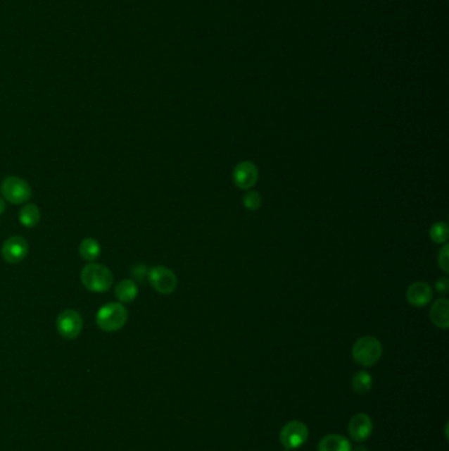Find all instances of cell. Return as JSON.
Returning <instances> with one entry per match:
<instances>
[{"instance_id":"52a82bcc","label":"cell","mask_w":449,"mask_h":451,"mask_svg":"<svg viewBox=\"0 0 449 451\" xmlns=\"http://www.w3.org/2000/svg\"><path fill=\"white\" fill-rule=\"evenodd\" d=\"M57 330L60 333L62 338L75 339L81 334L82 328H83V319L81 314L72 309L63 310L60 313V316L57 317L56 322Z\"/></svg>"},{"instance_id":"7c38bea8","label":"cell","mask_w":449,"mask_h":451,"mask_svg":"<svg viewBox=\"0 0 449 451\" xmlns=\"http://www.w3.org/2000/svg\"><path fill=\"white\" fill-rule=\"evenodd\" d=\"M449 302L445 297L439 298L434 302L429 310V318L436 328L447 330L449 326L448 318Z\"/></svg>"},{"instance_id":"6da1fadb","label":"cell","mask_w":449,"mask_h":451,"mask_svg":"<svg viewBox=\"0 0 449 451\" xmlns=\"http://www.w3.org/2000/svg\"><path fill=\"white\" fill-rule=\"evenodd\" d=\"M82 284L94 293H104L113 287V272L102 264L91 263L82 269Z\"/></svg>"},{"instance_id":"603a6c76","label":"cell","mask_w":449,"mask_h":451,"mask_svg":"<svg viewBox=\"0 0 449 451\" xmlns=\"http://www.w3.org/2000/svg\"><path fill=\"white\" fill-rule=\"evenodd\" d=\"M4 211H6V202H4V199L0 197V216H1Z\"/></svg>"},{"instance_id":"3957f363","label":"cell","mask_w":449,"mask_h":451,"mask_svg":"<svg viewBox=\"0 0 449 451\" xmlns=\"http://www.w3.org/2000/svg\"><path fill=\"white\" fill-rule=\"evenodd\" d=\"M127 319L128 311L124 308V305L119 302L107 304L96 313V325L107 333L120 330L127 323Z\"/></svg>"},{"instance_id":"8992f818","label":"cell","mask_w":449,"mask_h":451,"mask_svg":"<svg viewBox=\"0 0 449 451\" xmlns=\"http://www.w3.org/2000/svg\"><path fill=\"white\" fill-rule=\"evenodd\" d=\"M148 281L156 292L161 295H172L178 285V280L172 269L157 266L148 271Z\"/></svg>"},{"instance_id":"5bb4252c","label":"cell","mask_w":449,"mask_h":451,"mask_svg":"<svg viewBox=\"0 0 449 451\" xmlns=\"http://www.w3.org/2000/svg\"><path fill=\"white\" fill-rule=\"evenodd\" d=\"M139 295V289L136 283L132 280H122L115 288V297L118 298L122 304H131Z\"/></svg>"},{"instance_id":"d4e9b609","label":"cell","mask_w":449,"mask_h":451,"mask_svg":"<svg viewBox=\"0 0 449 451\" xmlns=\"http://www.w3.org/2000/svg\"><path fill=\"white\" fill-rule=\"evenodd\" d=\"M286 451H290V450H286Z\"/></svg>"},{"instance_id":"d6986e66","label":"cell","mask_w":449,"mask_h":451,"mask_svg":"<svg viewBox=\"0 0 449 451\" xmlns=\"http://www.w3.org/2000/svg\"><path fill=\"white\" fill-rule=\"evenodd\" d=\"M243 205L249 211H257L263 206V197L255 190H246V193L243 197Z\"/></svg>"},{"instance_id":"7402d4cb","label":"cell","mask_w":449,"mask_h":451,"mask_svg":"<svg viewBox=\"0 0 449 451\" xmlns=\"http://www.w3.org/2000/svg\"><path fill=\"white\" fill-rule=\"evenodd\" d=\"M148 275V269L144 266V264H139L136 267L132 268V276L140 281H143L144 277Z\"/></svg>"},{"instance_id":"9c48e42d","label":"cell","mask_w":449,"mask_h":451,"mask_svg":"<svg viewBox=\"0 0 449 451\" xmlns=\"http://www.w3.org/2000/svg\"><path fill=\"white\" fill-rule=\"evenodd\" d=\"M258 168L252 161L239 163L232 173L234 184L241 190H251L258 183Z\"/></svg>"},{"instance_id":"ac0fdd59","label":"cell","mask_w":449,"mask_h":451,"mask_svg":"<svg viewBox=\"0 0 449 451\" xmlns=\"http://www.w3.org/2000/svg\"><path fill=\"white\" fill-rule=\"evenodd\" d=\"M429 237L435 245H444L448 240V225L445 222H435L429 228Z\"/></svg>"},{"instance_id":"cb8c5ba5","label":"cell","mask_w":449,"mask_h":451,"mask_svg":"<svg viewBox=\"0 0 449 451\" xmlns=\"http://www.w3.org/2000/svg\"><path fill=\"white\" fill-rule=\"evenodd\" d=\"M355 451H367V447H362V446H358L355 449Z\"/></svg>"},{"instance_id":"8fae6325","label":"cell","mask_w":449,"mask_h":451,"mask_svg":"<svg viewBox=\"0 0 449 451\" xmlns=\"http://www.w3.org/2000/svg\"><path fill=\"white\" fill-rule=\"evenodd\" d=\"M348 431L353 441L364 442L373 431V421L365 413H358L349 421Z\"/></svg>"},{"instance_id":"7a4b0ae2","label":"cell","mask_w":449,"mask_h":451,"mask_svg":"<svg viewBox=\"0 0 449 451\" xmlns=\"http://www.w3.org/2000/svg\"><path fill=\"white\" fill-rule=\"evenodd\" d=\"M382 357V343L374 337L358 339L352 347V358L362 367H372Z\"/></svg>"},{"instance_id":"2e32d148","label":"cell","mask_w":449,"mask_h":451,"mask_svg":"<svg viewBox=\"0 0 449 451\" xmlns=\"http://www.w3.org/2000/svg\"><path fill=\"white\" fill-rule=\"evenodd\" d=\"M80 255L86 261H95L101 255V245L94 237H86L80 246Z\"/></svg>"},{"instance_id":"ffe728a7","label":"cell","mask_w":449,"mask_h":451,"mask_svg":"<svg viewBox=\"0 0 449 451\" xmlns=\"http://www.w3.org/2000/svg\"><path fill=\"white\" fill-rule=\"evenodd\" d=\"M438 263L443 272L449 273V246L444 245L440 249L439 257H438Z\"/></svg>"},{"instance_id":"30bf717a","label":"cell","mask_w":449,"mask_h":451,"mask_svg":"<svg viewBox=\"0 0 449 451\" xmlns=\"http://www.w3.org/2000/svg\"><path fill=\"white\" fill-rule=\"evenodd\" d=\"M434 292L427 283L417 281L412 283L406 290V299L414 308H424L432 301Z\"/></svg>"},{"instance_id":"4fadbf2b","label":"cell","mask_w":449,"mask_h":451,"mask_svg":"<svg viewBox=\"0 0 449 451\" xmlns=\"http://www.w3.org/2000/svg\"><path fill=\"white\" fill-rule=\"evenodd\" d=\"M317 451H352L350 442L340 434H329L319 442Z\"/></svg>"},{"instance_id":"44dd1931","label":"cell","mask_w":449,"mask_h":451,"mask_svg":"<svg viewBox=\"0 0 449 451\" xmlns=\"http://www.w3.org/2000/svg\"><path fill=\"white\" fill-rule=\"evenodd\" d=\"M435 289L439 295H447L449 289V281L447 277H440L435 284Z\"/></svg>"},{"instance_id":"ba28073f","label":"cell","mask_w":449,"mask_h":451,"mask_svg":"<svg viewBox=\"0 0 449 451\" xmlns=\"http://www.w3.org/2000/svg\"><path fill=\"white\" fill-rule=\"evenodd\" d=\"M30 252V245L23 236H11L1 247V257L10 264H19Z\"/></svg>"},{"instance_id":"9a60e30c","label":"cell","mask_w":449,"mask_h":451,"mask_svg":"<svg viewBox=\"0 0 449 451\" xmlns=\"http://www.w3.org/2000/svg\"><path fill=\"white\" fill-rule=\"evenodd\" d=\"M41 213L40 209L33 204H28L24 206L19 214V221L23 226L32 228L40 223Z\"/></svg>"},{"instance_id":"e0dca14e","label":"cell","mask_w":449,"mask_h":451,"mask_svg":"<svg viewBox=\"0 0 449 451\" xmlns=\"http://www.w3.org/2000/svg\"><path fill=\"white\" fill-rule=\"evenodd\" d=\"M373 380L367 371H358V373L352 378V388L358 395H365L372 390Z\"/></svg>"},{"instance_id":"277c9868","label":"cell","mask_w":449,"mask_h":451,"mask_svg":"<svg viewBox=\"0 0 449 451\" xmlns=\"http://www.w3.org/2000/svg\"><path fill=\"white\" fill-rule=\"evenodd\" d=\"M1 195L13 205H21L31 199L32 189L30 184L19 177H7L0 185Z\"/></svg>"},{"instance_id":"5b68a950","label":"cell","mask_w":449,"mask_h":451,"mask_svg":"<svg viewBox=\"0 0 449 451\" xmlns=\"http://www.w3.org/2000/svg\"><path fill=\"white\" fill-rule=\"evenodd\" d=\"M308 429L302 421H290L282 428L279 441L286 450H296L306 443Z\"/></svg>"}]
</instances>
